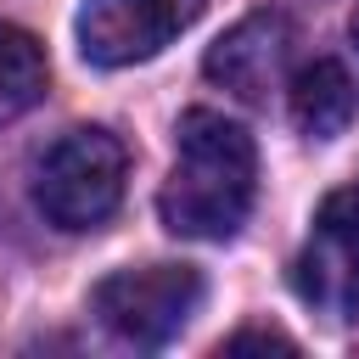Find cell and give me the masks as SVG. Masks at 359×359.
Instances as JSON below:
<instances>
[{
    "label": "cell",
    "instance_id": "cell-1",
    "mask_svg": "<svg viewBox=\"0 0 359 359\" xmlns=\"http://www.w3.org/2000/svg\"><path fill=\"white\" fill-rule=\"evenodd\" d=\"M258 191L252 135L224 112H185L174 129V168L163 180L157 213L185 241H230Z\"/></svg>",
    "mask_w": 359,
    "mask_h": 359
},
{
    "label": "cell",
    "instance_id": "cell-2",
    "mask_svg": "<svg viewBox=\"0 0 359 359\" xmlns=\"http://www.w3.org/2000/svg\"><path fill=\"white\" fill-rule=\"evenodd\" d=\"M123 174L129 151L112 129H73L45 151L34 174V202L56 230H95L123 202Z\"/></svg>",
    "mask_w": 359,
    "mask_h": 359
},
{
    "label": "cell",
    "instance_id": "cell-3",
    "mask_svg": "<svg viewBox=\"0 0 359 359\" xmlns=\"http://www.w3.org/2000/svg\"><path fill=\"white\" fill-rule=\"evenodd\" d=\"M90 309L101 325L135 348H163L174 342L191 314L202 309V275L191 264H146V269H118L90 292Z\"/></svg>",
    "mask_w": 359,
    "mask_h": 359
},
{
    "label": "cell",
    "instance_id": "cell-4",
    "mask_svg": "<svg viewBox=\"0 0 359 359\" xmlns=\"http://www.w3.org/2000/svg\"><path fill=\"white\" fill-rule=\"evenodd\" d=\"M208 0H84L79 6V50L95 67H135L174 45Z\"/></svg>",
    "mask_w": 359,
    "mask_h": 359
},
{
    "label": "cell",
    "instance_id": "cell-5",
    "mask_svg": "<svg viewBox=\"0 0 359 359\" xmlns=\"http://www.w3.org/2000/svg\"><path fill=\"white\" fill-rule=\"evenodd\" d=\"M292 286L303 303L325 309L331 320H359V191L325 196L292 264Z\"/></svg>",
    "mask_w": 359,
    "mask_h": 359
},
{
    "label": "cell",
    "instance_id": "cell-6",
    "mask_svg": "<svg viewBox=\"0 0 359 359\" xmlns=\"http://www.w3.org/2000/svg\"><path fill=\"white\" fill-rule=\"evenodd\" d=\"M286 56H292V28H286V17H280V11H252V17H241L230 34L213 39L202 73H208L213 84H224L230 95H241V101H264L269 84H280Z\"/></svg>",
    "mask_w": 359,
    "mask_h": 359
},
{
    "label": "cell",
    "instance_id": "cell-7",
    "mask_svg": "<svg viewBox=\"0 0 359 359\" xmlns=\"http://www.w3.org/2000/svg\"><path fill=\"white\" fill-rule=\"evenodd\" d=\"M359 112V90L342 62H309L292 79V123L314 140H337Z\"/></svg>",
    "mask_w": 359,
    "mask_h": 359
},
{
    "label": "cell",
    "instance_id": "cell-8",
    "mask_svg": "<svg viewBox=\"0 0 359 359\" xmlns=\"http://www.w3.org/2000/svg\"><path fill=\"white\" fill-rule=\"evenodd\" d=\"M50 84V67H45V50L28 28L17 22H0V123L22 118Z\"/></svg>",
    "mask_w": 359,
    "mask_h": 359
},
{
    "label": "cell",
    "instance_id": "cell-9",
    "mask_svg": "<svg viewBox=\"0 0 359 359\" xmlns=\"http://www.w3.org/2000/svg\"><path fill=\"white\" fill-rule=\"evenodd\" d=\"M224 348H230V353H241V348H280V353H292V342L275 337V331H236Z\"/></svg>",
    "mask_w": 359,
    "mask_h": 359
},
{
    "label": "cell",
    "instance_id": "cell-10",
    "mask_svg": "<svg viewBox=\"0 0 359 359\" xmlns=\"http://www.w3.org/2000/svg\"><path fill=\"white\" fill-rule=\"evenodd\" d=\"M353 45H359V11H353Z\"/></svg>",
    "mask_w": 359,
    "mask_h": 359
}]
</instances>
